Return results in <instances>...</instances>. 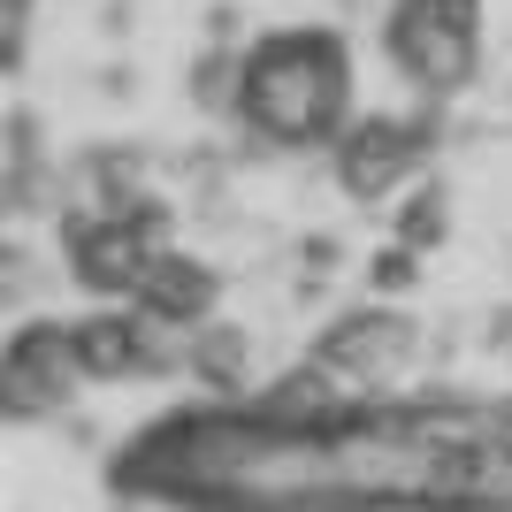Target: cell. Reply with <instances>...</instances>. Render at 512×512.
<instances>
[{"label": "cell", "mask_w": 512, "mask_h": 512, "mask_svg": "<svg viewBox=\"0 0 512 512\" xmlns=\"http://www.w3.org/2000/svg\"><path fill=\"white\" fill-rule=\"evenodd\" d=\"M428 352V329L406 314V306H390V299H360V306H344L329 329L314 337V352L306 360L321 367V375H337L360 406H375V390L398 383L413 360Z\"/></svg>", "instance_id": "obj_4"}, {"label": "cell", "mask_w": 512, "mask_h": 512, "mask_svg": "<svg viewBox=\"0 0 512 512\" xmlns=\"http://www.w3.org/2000/svg\"><path fill=\"white\" fill-rule=\"evenodd\" d=\"M344 260V245L329 230H314V237H299V291H314L321 276H329V268H337Z\"/></svg>", "instance_id": "obj_14"}, {"label": "cell", "mask_w": 512, "mask_h": 512, "mask_svg": "<svg viewBox=\"0 0 512 512\" xmlns=\"http://www.w3.org/2000/svg\"><path fill=\"white\" fill-rule=\"evenodd\" d=\"M383 54L428 107L459 100L482 77V0H390Z\"/></svg>", "instance_id": "obj_2"}, {"label": "cell", "mask_w": 512, "mask_h": 512, "mask_svg": "<svg viewBox=\"0 0 512 512\" xmlns=\"http://www.w3.org/2000/svg\"><path fill=\"white\" fill-rule=\"evenodd\" d=\"M138 306H146V314L184 321V329H207L214 306H222V276H214L199 253H169L161 268H153V283L138 291Z\"/></svg>", "instance_id": "obj_7"}, {"label": "cell", "mask_w": 512, "mask_h": 512, "mask_svg": "<svg viewBox=\"0 0 512 512\" xmlns=\"http://www.w3.org/2000/svg\"><path fill=\"white\" fill-rule=\"evenodd\" d=\"M100 92H107V100H130V92H138V85H130V62L123 69H100Z\"/></svg>", "instance_id": "obj_15"}, {"label": "cell", "mask_w": 512, "mask_h": 512, "mask_svg": "<svg viewBox=\"0 0 512 512\" xmlns=\"http://www.w3.org/2000/svg\"><path fill=\"white\" fill-rule=\"evenodd\" d=\"M436 153V107L421 115H360V123L337 138L329 169H337V192L360 199V207H383L390 192H413Z\"/></svg>", "instance_id": "obj_6"}, {"label": "cell", "mask_w": 512, "mask_h": 512, "mask_svg": "<svg viewBox=\"0 0 512 512\" xmlns=\"http://www.w3.org/2000/svg\"><path fill=\"white\" fill-rule=\"evenodd\" d=\"M176 253L169 237V207L146 199L130 214H69L62 222V260L69 283L92 291L100 306H138V291L153 283V268Z\"/></svg>", "instance_id": "obj_3"}, {"label": "cell", "mask_w": 512, "mask_h": 512, "mask_svg": "<svg viewBox=\"0 0 512 512\" xmlns=\"http://www.w3.org/2000/svg\"><path fill=\"white\" fill-rule=\"evenodd\" d=\"M413 283H421V253H406V245L367 253V299H398V291H413Z\"/></svg>", "instance_id": "obj_12"}, {"label": "cell", "mask_w": 512, "mask_h": 512, "mask_svg": "<svg viewBox=\"0 0 512 512\" xmlns=\"http://www.w3.org/2000/svg\"><path fill=\"white\" fill-rule=\"evenodd\" d=\"M260 153H337L352 115V46L329 23H283L245 39V77H237L230 115Z\"/></svg>", "instance_id": "obj_1"}, {"label": "cell", "mask_w": 512, "mask_h": 512, "mask_svg": "<svg viewBox=\"0 0 512 512\" xmlns=\"http://www.w3.org/2000/svg\"><path fill=\"white\" fill-rule=\"evenodd\" d=\"M77 352H85L92 383H138V337H130V306H100L77 321Z\"/></svg>", "instance_id": "obj_9"}, {"label": "cell", "mask_w": 512, "mask_h": 512, "mask_svg": "<svg viewBox=\"0 0 512 512\" xmlns=\"http://www.w3.org/2000/svg\"><path fill=\"white\" fill-rule=\"evenodd\" d=\"M85 383L92 375H85V352H77V321H23L0 352V413L16 428L69 421Z\"/></svg>", "instance_id": "obj_5"}, {"label": "cell", "mask_w": 512, "mask_h": 512, "mask_svg": "<svg viewBox=\"0 0 512 512\" xmlns=\"http://www.w3.org/2000/svg\"><path fill=\"white\" fill-rule=\"evenodd\" d=\"M237 77H245V46L207 39L192 54V69H184V100H192L199 115H237Z\"/></svg>", "instance_id": "obj_10"}, {"label": "cell", "mask_w": 512, "mask_h": 512, "mask_svg": "<svg viewBox=\"0 0 512 512\" xmlns=\"http://www.w3.org/2000/svg\"><path fill=\"white\" fill-rule=\"evenodd\" d=\"M192 375L214 390V406H245L253 398V329L245 321H207L192 337Z\"/></svg>", "instance_id": "obj_8"}, {"label": "cell", "mask_w": 512, "mask_h": 512, "mask_svg": "<svg viewBox=\"0 0 512 512\" xmlns=\"http://www.w3.org/2000/svg\"><path fill=\"white\" fill-rule=\"evenodd\" d=\"M31 8H39V0H0V69H8V77H16L23 54H31Z\"/></svg>", "instance_id": "obj_13"}, {"label": "cell", "mask_w": 512, "mask_h": 512, "mask_svg": "<svg viewBox=\"0 0 512 512\" xmlns=\"http://www.w3.org/2000/svg\"><path fill=\"white\" fill-rule=\"evenodd\" d=\"M451 237V184L444 176H421L406 199H398V237L390 245H406V253H436Z\"/></svg>", "instance_id": "obj_11"}]
</instances>
